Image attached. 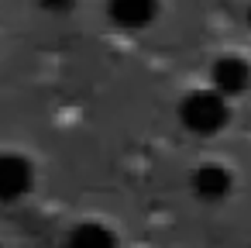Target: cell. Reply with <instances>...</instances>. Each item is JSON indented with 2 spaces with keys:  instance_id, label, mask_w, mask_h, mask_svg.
Here are the masks:
<instances>
[{
  "instance_id": "cell-7",
  "label": "cell",
  "mask_w": 251,
  "mask_h": 248,
  "mask_svg": "<svg viewBox=\"0 0 251 248\" xmlns=\"http://www.w3.org/2000/svg\"><path fill=\"white\" fill-rule=\"evenodd\" d=\"M42 4L49 11H66V7H73V0H42Z\"/></svg>"
},
{
  "instance_id": "cell-1",
  "label": "cell",
  "mask_w": 251,
  "mask_h": 248,
  "mask_svg": "<svg viewBox=\"0 0 251 248\" xmlns=\"http://www.w3.org/2000/svg\"><path fill=\"white\" fill-rule=\"evenodd\" d=\"M179 114H182V124H186L189 131L210 135V131L224 128V121H227V104H224V93H217V90H196V93H189V97L182 100Z\"/></svg>"
},
{
  "instance_id": "cell-3",
  "label": "cell",
  "mask_w": 251,
  "mask_h": 248,
  "mask_svg": "<svg viewBox=\"0 0 251 248\" xmlns=\"http://www.w3.org/2000/svg\"><path fill=\"white\" fill-rule=\"evenodd\" d=\"M31 186V165L18 155H0V200H18Z\"/></svg>"
},
{
  "instance_id": "cell-2",
  "label": "cell",
  "mask_w": 251,
  "mask_h": 248,
  "mask_svg": "<svg viewBox=\"0 0 251 248\" xmlns=\"http://www.w3.org/2000/svg\"><path fill=\"white\" fill-rule=\"evenodd\" d=\"M248 83H251V66L244 62V59H237V55H224L217 66H213V90L217 93H241V90H248Z\"/></svg>"
},
{
  "instance_id": "cell-5",
  "label": "cell",
  "mask_w": 251,
  "mask_h": 248,
  "mask_svg": "<svg viewBox=\"0 0 251 248\" xmlns=\"http://www.w3.org/2000/svg\"><path fill=\"white\" fill-rule=\"evenodd\" d=\"M193 186H196V193L203 200H220L230 190V172L224 165H203V169H196Z\"/></svg>"
},
{
  "instance_id": "cell-6",
  "label": "cell",
  "mask_w": 251,
  "mask_h": 248,
  "mask_svg": "<svg viewBox=\"0 0 251 248\" xmlns=\"http://www.w3.org/2000/svg\"><path fill=\"white\" fill-rule=\"evenodd\" d=\"M69 248H114V234L103 224H79L69 234Z\"/></svg>"
},
{
  "instance_id": "cell-4",
  "label": "cell",
  "mask_w": 251,
  "mask_h": 248,
  "mask_svg": "<svg viewBox=\"0 0 251 248\" xmlns=\"http://www.w3.org/2000/svg\"><path fill=\"white\" fill-rule=\"evenodd\" d=\"M158 11V0H110V14L124 28H145Z\"/></svg>"
}]
</instances>
